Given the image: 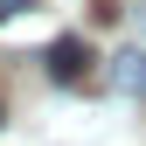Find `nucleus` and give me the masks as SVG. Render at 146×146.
Returning a JSON list of instances; mask_svg holds the SVG:
<instances>
[{
  "mask_svg": "<svg viewBox=\"0 0 146 146\" xmlns=\"http://www.w3.org/2000/svg\"><path fill=\"white\" fill-rule=\"evenodd\" d=\"M90 42L84 35H56V42H49V77H56L63 90H77V84H90Z\"/></svg>",
  "mask_w": 146,
  "mask_h": 146,
  "instance_id": "f257e3e1",
  "label": "nucleus"
},
{
  "mask_svg": "<svg viewBox=\"0 0 146 146\" xmlns=\"http://www.w3.org/2000/svg\"><path fill=\"white\" fill-rule=\"evenodd\" d=\"M104 84H111L118 98H146V49H118L111 70H104Z\"/></svg>",
  "mask_w": 146,
  "mask_h": 146,
  "instance_id": "f03ea898",
  "label": "nucleus"
},
{
  "mask_svg": "<svg viewBox=\"0 0 146 146\" xmlns=\"http://www.w3.org/2000/svg\"><path fill=\"white\" fill-rule=\"evenodd\" d=\"M21 14H35V0H0V21H21Z\"/></svg>",
  "mask_w": 146,
  "mask_h": 146,
  "instance_id": "7ed1b4c3",
  "label": "nucleus"
}]
</instances>
